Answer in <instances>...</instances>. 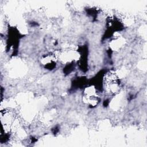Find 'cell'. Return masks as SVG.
I'll use <instances>...</instances> for the list:
<instances>
[{"label":"cell","mask_w":147,"mask_h":147,"mask_svg":"<svg viewBox=\"0 0 147 147\" xmlns=\"http://www.w3.org/2000/svg\"><path fill=\"white\" fill-rule=\"evenodd\" d=\"M119 82L115 74L109 72L104 79V86L105 89L110 92H115L119 87Z\"/></svg>","instance_id":"obj_1"}]
</instances>
